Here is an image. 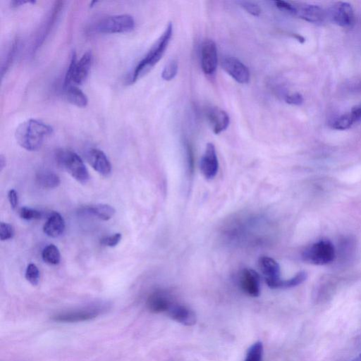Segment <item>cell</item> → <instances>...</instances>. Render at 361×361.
<instances>
[{"instance_id":"obj_25","label":"cell","mask_w":361,"mask_h":361,"mask_svg":"<svg viewBox=\"0 0 361 361\" xmlns=\"http://www.w3.org/2000/svg\"><path fill=\"white\" fill-rule=\"evenodd\" d=\"M262 355L263 345L257 341L248 348L245 361H262Z\"/></svg>"},{"instance_id":"obj_29","label":"cell","mask_w":361,"mask_h":361,"mask_svg":"<svg viewBox=\"0 0 361 361\" xmlns=\"http://www.w3.org/2000/svg\"><path fill=\"white\" fill-rule=\"evenodd\" d=\"M19 215L22 219L30 221L39 219L42 216V213L37 209L23 207L20 208Z\"/></svg>"},{"instance_id":"obj_19","label":"cell","mask_w":361,"mask_h":361,"mask_svg":"<svg viewBox=\"0 0 361 361\" xmlns=\"http://www.w3.org/2000/svg\"><path fill=\"white\" fill-rule=\"evenodd\" d=\"M207 118L214 134H219L229 125V116L219 107H212L207 111Z\"/></svg>"},{"instance_id":"obj_23","label":"cell","mask_w":361,"mask_h":361,"mask_svg":"<svg viewBox=\"0 0 361 361\" xmlns=\"http://www.w3.org/2000/svg\"><path fill=\"white\" fill-rule=\"evenodd\" d=\"M37 183L43 188L53 189L57 188L61 183L59 177L50 171H41L36 176Z\"/></svg>"},{"instance_id":"obj_26","label":"cell","mask_w":361,"mask_h":361,"mask_svg":"<svg viewBox=\"0 0 361 361\" xmlns=\"http://www.w3.org/2000/svg\"><path fill=\"white\" fill-rule=\"evenodd\" d=\"M307 276V275L305 271H300L289 279H282L280 283L279 288H288L297 286L303 283L306 280Z\"/></svg>"},{"instance_id":"obj_13","label":"cell","mask_w":361,"mask_h":361,"mask_svg":"<svg viewBox=\"0 0 361 361\" xmlns=\"http://www.w3.org/2000/svg\"><path fill=\"white\" fill-rule=\"evenodd\" d=\"M91 166L100 175L108 177L111 173V164L106 154L100 149L91 148L86 154Z\"/></svg>"},{"instance_id":"obj_38","label":"cell","mask_w":361,"mask_h":361,"mask_svg":"<svg viewBox=\"0 0 361 361\" xmlns=\"http://www.w3.org/2000/svg\"><path fill=\"white\" fill-rule=\"evenodd\" d=\"M6 166V158L3 154L0 155V170L2 171Z\"/></svg>"},{"instance_id":"obj_18","label":"cell","mask_w":361,"mask_h":361,"mask_svg":"<svg viewBox=\"0 0 361 361\" xmlns=\"http://www.w3.org/2000/svg\"><path fill=\"white\" fill-rule=\"evenodd\" d=\"M361 122V109L354 106L350 111L341 114L334 118L330 125L336 130H347L353 125Z\"/></svg>"},{"instance_id":"obj_12","label":"cell","mask_w":361,"mask_h":361,"mask_svg":"<svg viewBox=\"0 0 361 361\" xmlns=\"http://www.w3.org/2000/svg\"><path fill=\"white\" fill-rule=\"evenodd\" d=\"M239 284L244 293L251 297H257L260 293V277L253 269L245 268L239 275Z\"/></svg>"},{"instance_id":"obj_14","label":"cell","mask_w":361,"mask_h":361,"mask_svg":"<svg viewBox=\"0 0 361 361\" xmlns=\"http://www.w3.org/2000/svg\"><path fill=\"white\" fill-rule=\"evenodd\" d=\"M174 301L171 296L164 290H156L147 300V307L153 313L166 312L169 310Z\"/></svg>"},{"instance_id":"obj_35","label":"cell","mask_w":361,"mask_h":361,"mask_svg":"<svg viewBox=\"0 0 361 361\" xmlns=\"http://www.w3.org/2000/svg\"><path fill=\"white\" fill-rule=\"evenodd\" d=\"M346 89L353 93H361V78L349 80L346 83Z\"/></svg>"},{"instance_id":"obj_1","label":"cell","mask_w":361,"mask_h":361,"mask_svg":"<svg viewBox=\"0 0 361 361\" xmlns=\"http://www.w3.org/2000/svg\"><path fill=\"white\" fill-rule=\"evenodd\" d=\"M52 133L53 128L49 125L31 118L25 121L18 126L15 137L21 147L33 152L39 149L44 140Z\"/></svg>"},{"instance_id":"obj_8","label":"cell","mask_w":361,"mask_h":361,"mask_svg":"<svg viewBox=\"0 0 361 361\" xmlns=\"http://www.w3.org/2000/svg\"><path fill=\"white\" fill-rule=\"evenodd\" d=\"M258 266L264 276L267 285L271 288H279L281 279L278 262L271 257L262 256L258 260Z\"/></svg>"},{"instance_id":"obj_3","label":"cell","mask_w":361,"mask_h":361,"mask_svg":"<svg viewBox=\"0 0 361 361\" xmlns=\"http://www.w3.org/2000/svg\"><path fill=\"white\" fill-rule=\"evenodd\" d=\"M92 54L87 51L77 60L75 51L72 52L69 66L65 75L63 88L70 85L71 82L81 85L88 76L92 63Z\"/></svg>"},{"instance_id":"obj_32","label":"cell","mask_w":361,"mask_h":361,"mask_svg":"<svg viewBox=\"0 0 361 361\" xmlns=\"http://www.w3.org/2000/svg\"><path fill=\"white\" fill-rule=\"evenodd\" d=\"M121 234L120 233H116L114 235L102 238L101 240V243L103 245L113 247L116 246L119 243V242L121 240Z\"/></svg>"},{"instance_id":"obj_22","label":"cell","mask_w":361,"mask_h":361,"mask_svg":"<svg viewBox=\"0 0 361 361\" xmlns=\"http://www.w3.org/2000/svg\"><path fill=\"white\" fill-rule=\"evenodd\" d=\"M64 89L65 97L68 102L78 106L85 107L88 100L85 94L75 85H68Z\"/></svg>"},{"instance_id":"obj_5","label":"cell","mask_w":361,"mask_h":361,"mask_svg":"<svg viewBox=\"0 0 361 361\" xmlns=\"http://www.w3.org/2000/svg\"><path fill=\"white\" fill-rule=\"evenodd\" d=\"M59 165L78 182L85 184L90 179L88 171L82 159L75 152L61 149L56 154Z\"/></svg>"},{"instance_id":"obj_37","label":"cell","mask_w":361,"mask_h":361,"mask_svg":"<svg viewBox=\"0 0 361 361\" xmlns=\"http://www.w3.org/2000/svg\"><path fill=\"white\" fill-rule=\"evenodd\" d=\"M34 1H24V0H14L11 2L12 8H17L25 4H35Z\"/></svg>"},{"instance_id":"obj_15","label":"cell","mask_w":361,"mask_h":361,"mask_svg":"<svg viewBox=\"0 0 361 361\" xmlns=\"http://www.w3.org/2000/svg\"><path fill=\"white\" fill-rule=\"evenodd\" d=\"M295 15L299 18L313 23H322L327 17V12L322 7L313 4H295Z\"/></svg>"},{"instance_id":"obj_16","label":"cell","mask_w":361,"mask_h":361,"mask_svg":"<svg viewBox=\"0 0 361 361\" xmlns=\"http://www.w3.org/2000/svg\"><path fill=\"white\" fill-rule=\"evenodd\" d=\"M100 314L99 309H82L59 313L52 317V319L59 322H78L87 321L97 317Z\"/></svg>"},{"instance_id":"obj_17","label":"cell","mask_w":361,"mask_h":361,"mask_svg":"<svg viewBox=\"0 0 361 361\" xmlns=\"http://www.w3.org/2000/svg\"><path fill=\"white\" fill-rule=\"evenodd\" d=\"M166 314L173 320L185 326H192L197 321L196 314L191 309L175 302Z\"/></svg>"},{"instance_id":"obj_20","label":"cell","mask_w":361,"mask_h":361,"mask_svg":"<svg viewBox=\"0 0 361 361\" xmlns=\"http://www.w3.org/2000/svg\"><path fill=\"white\" fill-rule=\"evenodd\" d=\"M65 230V221L63 216L56 212H53L45 222L43 231L51 238L61 235Z\"/></svg>"},{"instance_id":"obj_39","label":"cell","mask_w":361,"mask_h":361,"mask_svg":"<svg viewBox=\"0 0 361 361\" xmlns=\"http://www.w3.org/2000/svg\"><path fill=\"white\" fill-rule=\"evenodd\" d=\"M351 361H361V353H360L357 357H355Z\"/></svg>"},{"instance_id":"obj_21","label":"cell","mask_w":361,"mask_h":361,"mask_svg":"<svg viewBox=\"0 0 361 361\" xmlns=\"http://www.w3.org/2000/svg\"><path fill=\"white\" fill-rule=\"evenodd\" d=\"M82 212L90 214L103 221H108L114 216L116 210L109 204H97L82 209Z\"/></svg>"},{"instance_id":"obj_31","label":"cell","mask_w":361,"mask_h":361,"mask_svg":"<svg viewBox=\"0 0 361 361\" xmlns=\"http://www.w3.org/2000/svg\"><path fill=\"white\" fill-rule=\"evenodd\" d=\"M239 4L244 10L252 16H258L261 13L259 6L253 2L243 1H240Z\"/></svg>"},{"instance_id":"obj_7","label":"cell","mask_w":361,"mask_h":361,"mask_svg":"<svg viewBox=\"0 0 361 361\" xmlns=\"http://www.w3.org/2000/svg\"><path fill=\"white\" fill-rule=\"evenodd\" d=\"M326 12L329 19L337 25L350 27L354 23L355 15L353 7L347 2H336Z\"/></svg>"},{"instance_id":"obj_9","label":"cell","mask_w":361,"mask_h":361,"mask_svg":"<svg viewBox=\"0 0 361 361\" xmlns=\"http://www.w3.org/2000/svg\"><path fill=\"white\" fill-rule=\"evenodd\" d=\"M201 66L206 75H212L217 67L218 56L216 43L212 39H205L201 45Z\"/></svg>"},{"instance_id":"obj_28","label":"cell","mask_w":361,"mask_h":361,"mask_svg":"<svg viewBox=\"0 0 361 361\" xmlns=\"http://www.w3.org/2000/svg\"><path fill=\"white\" fill-rule=\"evenodd\" d=\"M25 275L27 281L32 285L36 286L38 284L39 281V271L35 264L30 263L27 265Z\"/></svg>"},{"instance_id":"obj_6","label":"cell","mask_w":361,"mask_h":361,"mask_svg":"<svg viewBox=\"0 0 361 361\" xmlns=\"http://www.w3.org/2000/svg\"><path fill=\"white\" fill-rule=\"evenodd\" d=\"M135 21L130 15L121 14L106 16L96 25L97 32L105 34L129 32L134 29Z\"/></svg>"},{"instance_id":"obj_33","label":"cell","mask_w":361,"mask_h":361,"mask_svg":"<svg viewBox=\"0 0 361 361\" xmlns=\"http://www.w3.org/2000/svg\"><path fill=\"white\" fill-rule=\"evenodd\" d=\"M275 4L279 9L289 14L295 15L296 8L294 4L285 1H276Z\"/></svg>"},{"instance_id":"obj_30","label":"cell","mask_w":361,"mask_h":361,"mask_svg":"<svg viewBox=\"0 0 361 361\" xmlns=\"http://www.w3.org/2000/svg\"><path fill=\"white\" fill-rule=\"evenodd\" d=\"M14 235V229L13 226L8 224L1 222L0 224V239L6 240L11 239Z\"/></svg>"},{"instance_id":"obj_34","label":"cell","mask_w":361,"mask_h":361,"mask_svg":"<svg viewBox=\"0 0 361 361\" xmlns=\"http://www.w3.org/2000/svg\"><path fill=\"white\" fill-rule=\"evenodd\" d=\"M285 101L289 104L298 106L303 103L304 99L301 94L298 92H294L290 94H287L285 97Z\"/></svg>"},{"instance_id":"obj_36","label":"cell","mask_w":361,"mask_h":361,"mask_svg":"<svg viewBox=\"0 0 361 361\" xmlns=\"http://www.w3.org/2000/svg\"><path fill=\"white\" fill-rule=\"evenodd\" d=\"M8 199L11 207L13 209H15L18 204V196L17 192L13 189L10 190L8 192Z\"/></svg>"},{"instance_id":"obj_27","label":"cell","mask_w":361,"mask_h":361,"mask_svg":"<svg viewBox=\"0 0 361 361\" xmlns=\"http://www.w3.org/2000/svg\"><path fill=\"white\" fill-rule=\"evenodd\" d=\"M178 69V63L177 60H170L164 66L161 72V78L163 80L169 81L175 78Z\"/></svg>"},{"instance_id":"obj_11","label":"cell","mask_w":361,"mask_h":361,"mask_svg":"<svg viewBox=\"0 0 361 361\" xmlns=\"http://www.w3.org/2000/svg\"><path fill=\"white\" fill-rule=\"evenodd\" d=\"M218 169L219 161L215 147L213 143L209 142L200 160L201 172L204 178L211 180L216 175Z\"/></svg>"},{"instance_id":"obj_2","label":"cell","mask_w":361,"mask_h":361,"mask_svg":"<svg viewBox=\"0 0 361 361\" xmlns=\"http://www.w3.org/2000/svg\"><path fill=\"white\" fill-rule=\"evenodd\" d=\"M173 34V25L169 22L166 29L133 70L129 82H135L145 75L162 58Z\"/></svg>"},{"instance_id":"obj_24","label":"cell","mask_w":361,"mask_h":361,"mask_svg":"<svg viewBox=\"0 0 361 361\" xmlns=\"http://www.w3.org/2000/svg\"><path fill=\"white\" fill-rule=\"evenodd\" d=\"M42 258L47 264L56 265L60 262L61 254L56 245L50 244L46 246L42 250Z\"/></svg>"},{"instance_id":"obj_10","label":"cell","mask_w":361,"mask_h":361,"mask_svg":"<svg viewBox=\"0 0 361 361\" xmlns=\"http://www.w3.org/2000/svg\"><path fill=\"white\" fill-rule=\"evenodd\" d=\"M222 68L236 82L246 84L250 80L248 68L238 59L233 56L225 57L221 62Z\"/></svg>"},{"instance_id":"obj_4","label":"cell","mask_w":361,"mask_h":361,"mask_svg":"<svg viewBox=\"0 0 361 361\" xmlns=\"http://www.w3.org/2000/svg\"><path fill=\"white\" fill-rule=\"evenodd\" d=\"M335 257V247L328 239H322L312 243L302 254V258L305 262L314 265L330 264Z\"/></svg>"}]
</instances>
